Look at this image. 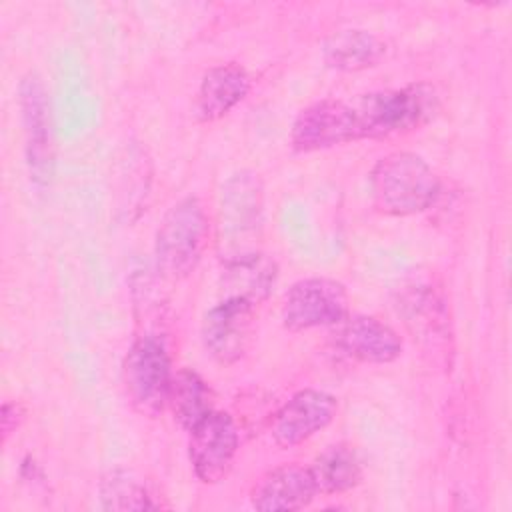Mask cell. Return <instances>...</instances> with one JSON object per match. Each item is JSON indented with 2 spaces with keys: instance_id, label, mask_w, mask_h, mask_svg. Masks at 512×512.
Wrapping results in <instances>:
<instances>
[{
  "instance_id": "cell-1",
  "label": "cell",
  "mask_w": 512,
  "mask_h": 512,
  "mask_svg": "<svg viewBox=\"0 0 512 512\" xmlns=\"http://www.w3.org/2000/svg\"><path fill=\"white\" fill-rule=\"evenodd\" d=\"M358 140L402 136L428 124L440 110V96L428 82L360 94L350 100Z\"/></svg>"
},
{
  "instance_id": "cell-2",
  "label": "cell",
  "mask_w": 512,
  "mask_h": 512,
  "mask_svg": "<svg viewBox=\"0 0 512 512\" xmlns=\"http://www.w3.org/2000/svg\"><path fill=\"white\" fill-rule=\"evenodd\" d=\"M372 204L386 216H414L432 208L440 178L418 154L396 150L382 156L368 176Z\"/></svg>"
},
{
  "instance_id": "cell-3",
  "label": "cell",
  "mask_w": 512,
  "mask_h": 512,
  "mask_svg": "<svg viewBox=\"0 0 512 512\" xmlns=\"http://www.w3.org/2000/svg\"><path fill=\"white\" fill-rule=\"evenodd\" d=\"M262 232L264 186L256 172L240 170L220 190L216 248L222 264L260 252Z\"/></svg>"
},
{
  "instance_id": "cell-4",
  "label": "cell",
  "mask_w": 512,
  "mask_h": 512,
  "mask_svg": "<svg viewBox=\"0 0 512 512\" xmlns=\"http://www.w3.org/2000/svg\"><path fill=\"white\" fill-rule=\"evenodd\" d=\"M208 234V216L196 196H186L172 204L156 230L154 256L158 270L176 280L188 276L204 254Z\"/></svg>"
},
{
  "instance_id": "cell-5",
  "label": "cell",
  "mask_w": 512,
  "mask_h": 512,
  "mask_svg": "<svg viewBox=\"0 0 512 512\" xmlns=\"http://www.w3.org/2000/svg\"><path fill=\"white\" fill-rule=\"evenodd\" d=\"M172 374L164 342L156 334L138 336L122 364V382L130 406L142 416H160L168 406Z\"/></svg>"
},
{
  "instance_id": "cell-6",
  "label": "cell",
  "mask_w": 512,
  "mask_h": 512,
  "mask_svg": "<svg viewBox=\"0 0 512 512\" xmlns=\"http://www.w3.org/2000/svg\"><path fill=\"white\" fill-rule=\"evenodd\" d=\"M348 304L350 298L342 282L326 276H310L288 288L282 300L280 318L290 332L338 326L350 314Z\"/></svg>"
},
{
  "instance_id": "cell-7",
  "label": "cell",
  "mask_w": 512,
  "mask_h": 512,
  "mask_svg": "<svg viewBox=\"0 0 512 512\" xmlns=\"http://www.w3.org/2000/svg\"><path fill=\"white\" fill-rule=\"evenodd\" d=\"M240 436L234 418L228 412L212 410L190 430L188 458L196 478L204 484L224 480L238 454Z\"/></svg>"
},
{
  "instance_id": "cell-8",
  "label": "cell",
  "mask_w": 512,
  "mask_h": 512,
  "mask_svg": "<svg viewBox=\"0 0 512 512\" xmlns=\"http://www.w3.org/2000/svg\"><path fill=\"white\" fill-rule=\"evenodd\" d=\"M356 118L350 100L322 98L312 102L292 122L290 144L298 152H318L356 142Z\"/></svg>"
},
{
  "instance_id": "cell-9",
  "label": "cell",
  "mask_w": 512,
  "mask_h": 512,
  "mask_svg": "<svg viewBox=\"0 0 512 512\" xmlns=\"http://www.w3.org/2000/svg\"><path fill=\"white\" fill-rule=\"evenodd\" d=\"M22 126L26 140V162L30 178L38 186H46L54 172V150L50 134V102L42 78L28 72L18 86Z\"/></svg>"
},
{
  "instance_id": "cell-10",
  "label": "cell",
  "mask_w": 512,
  "mask_h": 512,
  "mask_svg": "<svg viewBox=\"0 0 512 512\" xmlns=\"http://www.w3.org/2000/svg\"><path fill=\"white\" fill-rule=\"evenodd\" d=\"M256 306L240 298H222L202 318V344L220 364L238 362L250 344Z\"/></svg>"
},
{
  "instance_id": "cell-11",
  "label": "cell",
  "mask_w": 512,
  "mask_h": 512,
  "mask_svg": "<svg viewBox=\"0 0 512 512\" xmlns=\"http://www.w3.org/2000/svg\"><path fill=\"white\" fill-rule=\"evenodd\" d=\"M338 400L316 388H306L296 392L286 400L270 422V436L280 448H294L326 426L336 418Z\"/></svg>"
},
{
  "instance_id": "cell-12",
  "label": "cell",
  "mask_w": 512,
  "mask_h": 512,
  "mask_svg": "<svg viewBox=\"0 0 512 512\" xmlns=\"http://www.w3.org/2000/svg\"><path fill=\"white\" fill-rule=\"evenodd\" d=\"M336 346L364 364H390L402 354L400 334L384 320L368 314L346 316L336 326Z\"/></svg>"
},
{
  "instance_id": "cell-13",
  "label": "cell",
  "mask_w": 512,
  "mask_h": 512,
  "mask_svg": "<svg viewBox=\"0 0 512 512\" xmlns=\"http://www.w3.org/2000/svg\"><path fill=\"white\" fill-rule=\"evenodd\" d=\"M314 496L318 492L310 470L300 464H284L258 480L250 500L262 512H292L306 508Z\"/></svg>"
},
{
  "instance_id": "cell-14",
  "label": "cell",
  "mask_w": 512,
  "mask_h": 512,
  "mask_svg": "<svg viewBox=\"0 0 512 512\" xmlns=\"http://www.w3.org/2000/svg\"><path fill=\"white\" fill-rule=\"evenodd\" d=\"M250 92V74L238 62L208 68L200 80L194 110L200 122H214L234 110Z\"/></svg>"
},
{
  "instance_id": "cell-15",
  "label": "cell",
  "mask_w": 512,
  "mask_h": 512,
  "mask_svg": "<svg viewBox=\"0 0 512 512\" xmlns=\"http://www.w3.org/2000/svg\"><path fill=\"white\" fill-rule=\"evenodd\" d=\"M222 266V298H240L252 306L262 304L278 280L276 262L262 250Z\"/></svg>"
},
{
  "instance_id": "cell-16",
  "label": "cell",
  "mask_w": 512,
  "mask_h": 512,
  "mask_svg": "<svg viewBox=\"0 0 512 512\" xmlns=\"http://www.w3.org/2000/svg\"><path fill=\"white\" fill-rule=\"evenodd\" d=\"M386 54V44L362 28H346L330 34L322 44V60L340 72H360L376 66Z\"/></svg>"
},
{
  "instance_id": "cell-17",
  "label": "cell",
  "mask_w": 512,
  "mask_h": 512,
  "mask_svg": "<svg viewBox=\"0 0 512 512\" xmlns=\"http://www.w3.org/2000/svg\"><path fill=\"white\" fill-rule=\"evenodd\" d=\"M318 494H344L362 482V462L348 444H332L308 466Z\"/></svg>"
},
{
  "instance_id": "cell-18",
  "label": "cell",
  "mask_w": 512,
  "mask_h": 512,
  "mask_svg": "<svg viewBox=\"0 0 512 512\" xmlns=\"http://www.w3.org/2000/svg\"><path fill=\"white\" fill-rule=\"evenodd\" d=\"M214 396L206 380L192 368H180L172 374V384L168 392V408L174 414V420L184 428L192 430L202 422L212 410Z\"/></svg>"
},
{
  "instance_id": "cell-19",
  "label": "cell",
  "mask_w": 512,
  "mask_h": 512,
  "mask_svg": "<svg viewBox=\"0 0 512 512\" xmlns=\"http://www.w3.org/2000/svg\"><path fill=\"white\" fill-rule=\"evenodd\" d=\"M98 498L102 510L110 512H140L158 508L146 484L126 468H112L100 478Z\"/></svg>"
},
{
  "instance_id": "cell-20",
  "label": "cell",
  "mask_w": 512,
  "mask_h": 512,
  "mask_svg": "<svg viewBox=\"0 0 512 512\" xmlns=\"http://www.w3.org/2000/svg\"><path fill=\"white\" fill-rule=\"evenodd\" d=\"M26 416V410L18 402H4L2 406V416H0V426H2V444L8 442V436L16 432V428L22 424Z\"/></svg>"
}]
</instances>
